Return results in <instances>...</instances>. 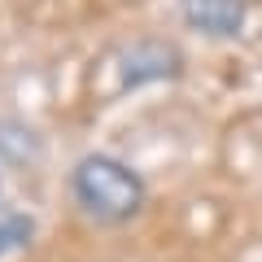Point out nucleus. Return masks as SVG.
I'll return each instance as SVG.
<instances>
[{
  "mask_svg": "<svg viewBox=\"0 0 262 262\" xmlns=\"http://www.w3.org/2000/svg\"><path fill=\"white\" fill-rule=\"evenodd\" d=\"M31 236H35V223H31L22 210L13 206H0V258H9V253L27 249Z\"/></svg>",
  "mask_w": 262,
  "mask_h": 262,
  "instance_id": "obj_4",
  "label": "nucleus"
},
{
  "mask_svg": "<svg viewBox=\"0 0 262 262\" xmlns=\"http://www.w3.org/2000/svg\"><path fill=\"white\" fill-rule=\"evenodd\" d=\"M175 70H179V53H175V44H162V39H140V44L118 53L122 88L149 83V79H170Z\"/></svg>",
  "mask_w": 262,
  "mask_h": 262,
  "instance_id": "obj_2",
  "label": "nucleus"
},
{
  "mask_svg": "<svg viewBox=\"0 0 262 262\" xmlns=\"http://www.w3.org/2000/svg\"><path fill=\"white\" fill-rule=\"evenodd\" d=\"M75 196L96 223H122L144 206V184L118 158L92 153L75 166Z\"/></svg>",
  "mask_w": 262,
  "mask_h": 262,
  "instance_id": "obj_1",
  "label": "nucleus"
},
{
  "mask_svg": "<svg viewBox=\"0 0 262 262\" xmlns=\"http://www.w3.org/2000/svg\"><path fill=\"white\" fill-rule=\"evenodd\" d=\"M179 9H184V22L196 31H206V35H236L245 27V0H179Z\"/></svg>",
  "mask_w": 262,
  "mask_h": 262,
  "instance_id": "obj_3",
  "label": "nucleus"
}]
</instances>
